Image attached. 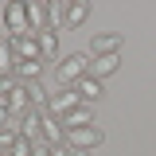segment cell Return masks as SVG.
<instances>
[{
    "instance_id": "ffe728a7",
    "label": "cell",
    "mask_w": 156,
    "mask_h": 156,
    "mask_svg": "<svg viewBox=\"0 0 156 156\" xmlns=\"http://www.w3.org/2000/svg\"><path fill=\"white\" fill-rule=\"evenodd\" d=\"M70 156H94V152H70Z\"/></svg>"
},
{
    "instance_id": "5b68a950",
    "label": "cell",
    "mask_w": 156,
    "mask_h": 156,
    "mask_svg": "<svg viewBox=\"0 0 156 156\" xmlns=\"http://www.w3.org/2000/svg\"><path fill=\"white\" fill-rule=\"evenodd\" d=\"M74 105H82V98H78V90H74V86H58L55 94H51V101H47V113L62 121V117L70 113Z\"/></svg>"
},
{
    "instance_id": "30bf717a",
    "label": "cell",
    "mask_w": 156,
    "mask_h": 156,
    "mask_svg": "<svg viewBox=\"0 0 156 156\" xmlns=\"http://www.w3.org/2000/svg\"><path fill=\"white\" fill-rule=\"evenodd\" d=\"M27 20H31V31H47L51 27V16H47V4L43 0H27Z\"/></svg>"
},
{
    "instance_id": "9c48e42d",
    "label": "cell",
    "mask_w": 156,
    "mask_h": 156,
    "mask_svg": "<svg viewBox=\"0 0 156 156\" xmlns=\"http://www.w3.org/2000/svg\"><path fill=\"white\" fill-rule=\"evenodd\" d=\"M43 144H51V148L66 144V129H62V121L51 117V113H43Z\"/></svg>"
},
{
    "instance_id": "ac0fdd59",
    "label": "cell",
    "mask_w": 156,
    "mask_h": 156,
    "mask_svg": "<svg viewBox=\"0 0 156 156\" xmlns=\"http://www.w3.org/2000/svg\"><path fill=\"white\" fill-rule=\"evenodd\" d=\"M35 156H51V144H43V140H39V144H35Z\"/></svg>"
},
{
    "instance_id": "4fadbf2b",
    "label": "cell",
    "mask_w": 156,
    "mask_h": 156,
    "mask_svg": "<svg viewBox=\"0 0 156 156\" xmlns=\"http://www.w3.org/2000/svg\"><path fill=\"white\" fill-rule=\"evenodd\" d=\"M16 47H12V39H0V74H16Z\"/></svg>"
},
{
    "instance_id": "8992f818",
    "label": "cell",
    "mask_w": 156,
    "mask_h": 156,
    "mask_svg": "<svg viewBox=\"0 0 156 156\" xmlns=\"http://www.w3.org/2000/svg\"><path fill=\"white\" fill-rule=\"evenodd\" d=\"M8 39H12V47H16V58H23V62H47L35 35H8Z\"/></svg>"
},
{
    "instance_id": "d6986e66",
    "label": "cell",
    "mask_w": 156,
    "mask_h": 156,
    "mask_svg": "<svg viewBox=\"0 0 156 156\" xmlns=\"http://www.w3.org/2000/svg\"><path fill=\"white\" fill-rule=\"evenodd\" d=\"M51 156H70V148H66V144H58V148H51Z\"/></svg>"
},
{
    "instance_id": "6da1fadb",
    "label": "cell",
    "mask_w": 156,
    "mask_h": 156,
    "mask_svg": "<svg viewBox=\"0 0 156 156\" xmlns=\"http://www.w3.org/2000/svg\"><path fill=\"white\" fill-rule=\"evenodd\" d=\"M90 62H94V58L86 55V51H70V55H62V58H58V66H55L58 86H78L82 78L90 74Z\"/></svg>"
},
{
    "instance_id": "e0dca14e",
    "label": "cell",
    "mask_w": 156,
    "mask_h": 156,
    "mask_svg": "<svg viewBox=\"0 0 156 156\" xmlns=\"http://www.w3.org/2000/svg\"><path fill=\"white\" fill-rule=\"evenodd\" d=\"M16 129H0V152H8V156H12V144H16Z\"/></svg>"
},
{
    "instance_id": "3957f363",
    "label": "cell",
    "mask_w": 156,
    "mask_h": 156,
    "mask_svg": "<svg viewBox=\"0 0 156 156\" xmlns=\"http://www.w3.org/2000/svg\"><path fill=\"white\" fill-rule=\"evenodd\" d=\"M4 27H8V35H35L31 20H27V0H12L4 8Z\"/></svg>"
},
{
    "instance_id": "52a82bcc",
    "label": "cell",
    "mask_w": 156,
    "mask_h": 156,
    "mask_svg": "<svg viewBox=\"0 0 156 156\" xmlns=\"http://www.w3.org/2000/svg\"><path fill=\"white\" fill-rule=\"evenodd\" d=\"M86 125H98L94 105H86V101H82V105H74L70 113L62 117V129H66V133H70V129H86Z\"/></svg>"
},
{
    "instance_id": "ba28073f",
    "label": "cell",
    "mask_w": 156,
    "mask_h": 156,
    "mask_svg": "<svg viewBox=\"0 0 156 156\" xmlns=\"http://www.w3.org/2000/svg\"><path fill=\"white\" fill-rule=\"evenodd\" d=\"M74 90H78V98H82L86 105H98V101H101V94H105V82H101V78H94V74H86Z\"/></svg>"
},
{
    "instance_id": "7a4b0ae2",
    "label": "cell",
    "mask_w": 156,
    "mask_h": 156,
    "mask_svg": "<svg viewBox=\"0 0 156 156\" xmlns=\"http://www.w3.org/2000/svg\"><path fill=\"white\" fill-rule=\"evenodd\" d=\"M105 140V129L101 125H86V129H70L66 133V148L70 152H98Z\"/></svg>"
},
{
    "instance_id": "7c38bea8",
    "label": "cell",
    "mask_w": 156,
    "mask_h": 156,
    "mask_svg": "<svg viewBox=\"0 0 156 156\" xmlns=\"http://www.w3.org/2000/svg\"><path fill=\"white\" fill-rule=\"evenodd\" d=\"M47 16H51V31H62L66 20H70V0H55V4H47Z\"/></svg>"
},
{
    "instance_id": "8fae6325",
    "label": "cell",
    "mask_w": 156,
    "mask_h": 156,
    "mask_svg": "<svg viewBox=\"0 0 156 156\" xmlns=\"http://www.w3.org/2000/svg\"><path fill=\"white\" fill-rule=\"evenodd\" d=\"M117 66H121V55H101V58H94V62H90V74L105 82V78L117 74Z\"/></svg>"
},
{
    "instance_id": "2e32d148",
    "label": "cell",
    "mask_w": 156,
    "mask_h": 156,
    "mask_svg": "<svg viewBox=\"0 0 156 156\" xmlns=\"http://www.w3.org/2000/svg\"><path fill=\"white\" fill-rule=\"evenodd\" d=\"M12 156H35V140H27V136H16V144H12Z\"/></svg>"
},
{
    "instance_id": "277c9868",
    "label": "cell",
    "mask_w": 156,
    "mask_h": 156,
    "mask_svg": "<svg viewBox=\"0 0 156 156\" xmlns=\"http://www.w3.org/2000/svg\"><path fill=\"white\" fill-rule=\"evenodd\" d=\"M121 43H125V35H121V31H98V35H90V47H86V55H90V58L121 55Z\"/></svg>"
},
{
    "instance_id": "9a60e30c",
    "label": "cell",
    "mask_w": 156,
    "mask_h": 156,
    "mask_svg": "<svg viewBox=\"0 0 156 156\" xmlns=\"http://www.w3.org/2000/svg\"><path fill=\"white\" fill-rule=\"evenodd\" d=\"M86 16H90V4H86V0H74V4H70V20H66V27H82Z\"/></svg>"
},
{
    "instance_id": "5bb4252c",
    "label": "cell",
    "mask_w": 156,
    "mask_h": 156,
    "mask_svg": "<svg viewBox=\"0 0 156 156\" xmlns=\"http://www.w3.org/2000/svg\"><path fill=\"white\" fill-rule=\"evenodd\" d=\"M39 47H43V58H58V31H51V27H47V31H39Z\"/></svg>"
},
{
    "instance_id": "44dd1931",
    "label": "cell",
    "mask_w": 156,
    "mask_h": 156,
    "mask_svg": "<svg viewBox=\"0 0 156 156\" xmlns=\"http://www.w3.org/2000/svg\"><path fill=\"white\" fill-rule=\"evenodd\" d=\"M0 156H8V152H0Z\"/></svg>"
}]
</instances>
